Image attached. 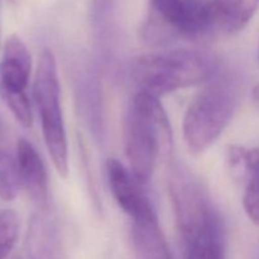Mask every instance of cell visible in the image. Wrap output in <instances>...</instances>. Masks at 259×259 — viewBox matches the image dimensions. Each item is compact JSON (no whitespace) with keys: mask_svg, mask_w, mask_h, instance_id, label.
<instances>
[{"mask_svg":"<svg viewBox=\"0 0 259 259\" xmlns=\"http://www.w3.org/2000/svg\"><path fill=\"white\" fill-rule=\"evenodd\" d=\"M259 0H211L206 3L209 32L235 34L253 19Z\"/></svg>","mask_w":259,"mask_h":259,"instance_id":"obj_10","label":"cell"},{"mask_svg":"<svg viewBox=\"0 0 259 259\" xmlns=\"http://www.w3.org/2000/svg\"><path fill=\"white\" fill-rule=\"evenodd\" d=\"M171 142V124L159 98L138 91L126 111L124 148L129 169L141 184L149 181L159 156L168 151Z\"/></svg>","mask_w":259,"mask_h":259,"instance_id":"obj_1","label":"cell"},{"mask_svg":"<svg viewBox=\"0 0 259 259\" xmlns=\"http://www.w3.org/2000/svg\"><path fill=\"white\" fill-rule=\"evenodd\" d=\"M132 238L138 259H172L158 218L132 224Z\"/></svg>","mask_w":259,"mask_h":259,"instance_id":"obj_12","label":"cell"},{"mask_svg":"<svg viewBox=\"0 0 259 259\" xmlns=\"http://www.w3.org/2000/svg\"><path fill=\"white\" fill-rule=\"evenodd\" d=\"M33 98L40 119L43 139L53 167L61 177L68 175V147L65 121L61 108V89L56 57L45 50L35 68Z\"/></svg>","mask_w":259,"mask_h":259,"instance_id":"obj_4","label":"cell"},{"mask_svg":"<svg viewBox=\"0 0 259 259\" xmlns=\"http://www.w3.org/2000/svg\"><path fill=\"white\" fill-rule=\"evenodd\" d=\"M0 43H2V42H0Z\"/></svg>","mask_w":259,"mask_h":259,"instance_id":"obj_16","label":"cell"},{"mask_svg":"<svg viewBox=\"0 0 259 259\" xmlns=\"http://www.w3.org/2000/svg\"><path fill=\"white\" fill-rule=\"evenodd\" d=\"M20 232V219L14 210L0 211V259H7L12 253Z\"/></svg>","mask_w":259,"mask_h":259,"instance_id":"obj_14","label":"cell"},{"mask_svg":"<svg viewBox=\"0 0 259 259\" xmlns=\"http://www.w3.org/2000/svg\"><path fill=\"white\" fill-rule=\"evenodd\" d=\"M20 184L34 204L46 206L48 201V177L37 149L27 139H19L15 148Z\"/></svg>","mask_w":259,"mask_h":259,"instance_id":"obj_9","label":"cell"},{"mask_svg":"<svg viewBox=\"0 0 259 259\" xmlns=\"http://www.w3.org/2000/svg\"><path fill=\"white\" fill-rule=\"evenodd\" d=\"M184 259H225L219 215L200 185L179 175L172 185Z\"/></svg>","mask_w":259,"mask_h":259,"instance_id":"obj_2","label":"cell"},{"mask_svg":"<svg viewBox=\"0 0 259 259\" xmlns=\"http://www.w3.org/2000/svg\"><path fill=\"white\" fill-rule=\"evenodd\" d=\"M209 32L206 3L197 0H151L142 35L149 45L177 38H194Z\"/></svg>","mask_w":259,"mask_h":259,"instance_id":"obj_6","label":"cell"},{"mask_svg":"<svg viewBox=\"0 0 259 259\" xmlns=\"http://www.w3.org/2000/svg\"><path fill=\"white\" fill-rule=\"evenodd\" d=\"M30 71L29 50L18 35H10L5 40L0 61V91L14 118L24 128L33 124L32 105L27 95Z\"/></svg>","mask_w":259,"mask_h":259,"instance_id":"obj_7","label":"cell"},{"mask_svg":"<svg viewBox=\"0 0 259 259\" xmlns=\"http://www.w3.org/2000/svg\"><path fill=\"white\" fill-rule=\"evenodd\" d=\"M238 105L235 90L212 85L192 100L184 116V139L191 153L201 154L217 142Z\"/></svg>","mask_w":259,"mask_h":259,"instance_id":"obj_5","label":"cell"},{"mask_svg":"<svg viewBox=\"0 0 259 259\" xmlns=\"http://www.w3.org/2000/svg\"><path fill=\"white\" fill-rule=\"evenodd\" d=\"M210 61L186 51L148 53L137 60L133 78L139 91L163 96L202 82L211 75Z\"/></svg>","mask_w":259,"mask_h":259,"instance_id":"obj_3","label":"cell"},{"mask_svg":"<svg viewBox=\"0 0 259 259\" xmlns=\"http://www.w3.org/2000/svg\"><path fill=\"white\" fill-rule=\"evenodd\" d=\"M252 99H253V103L259 108V83L255 85L252 90Z\"/></svg>","mask_w":259,"mask_h":259,"instance_id":"obj_15","label":"cell"},{"mask_svg":"<svg viewBox=\"0 0 259 259\" xmlns=\"http://www.w3.org/2000/svg\"><path fill=\"white\" fill-rule=\"evenodd\" d=\"M32 259H65L61 235L56 222L46 215L33 219L29 230Z\"/></svg>","mask_w":259,"mask_h":259,"instance_id":"obj_11","label":"cell"},{"mask_svg":"<svg viewBox=\"0 0 259 259\" xmlns=\"http://www.w3.org/2000/svg\"><path fill=\"white\" fill-rule=\"evenodd\" d=\"M106 177L114 199L120 209L134 223L157 219V214L143 192L141 182L120 161L111 158L106 162Z\"/></svg>","mask_w":259,"mask_h":259,"instance_id":"obj_8","label":"cell"},{"mask_svg":"<svg viewBox=\"0 0 259 259\" xmlns=\"http://www.w3.org/2000/svg\"><path fill=\"white\" fill-rule=\"evenodd\" d=\"M22 189L17 154L12 152L0 132V199L12 201Z\"/></svg>","mask_w":259,"mask_h":259,"instance_id":"obj_13","label":"cell"}]
</instances>
